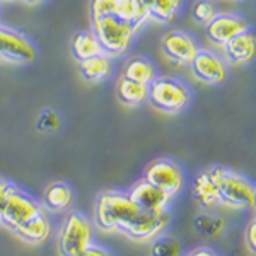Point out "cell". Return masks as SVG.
Instances as JSON below:
<instances>
[{"label": "cell", "instance_id": "cell-1", "mask_svg": "<svg viewBox=\"0 0 256 256\" xmlns=\"http://www.w3.org/2000/svg\"><path fill=\"white\" fill-rule=\"evenodd\" d=\"M142 214L128 192L108 190L99 193L94 204V224L104 232H125Z\"/></svg>", "mask_w": 256, "mask_h": 256}, {"label": "cell", "instance_id": "cell-2", "mask_svg": "<svg viewBox=\"0 0 256 256\" xmlns=\"http://www.w3.org/2000/svg\"><path fill=\"white\" fill-rule=\"evenodd\" d=\"M192 89L186 82L172 76H158L148 86V102L160 113H183L192 104Z\"/></svg>", "mask_w": 256, "mask_h": 256}, {"label": "cell", "instance_id": "cell-3", "mask_svg": "<svg viewBox=\"0 0 256 256\" xmlns=\"http://www.w3.org/2000/svg\"><path fill=\"white\" fill-rule=\"evenodd\" d=\"M216 181L218 202L220 207H227L232 210H246L253 205L254 184L246 176L239 174L232 169L214 166L210 168Z\"/></svg>", "mask_w": 256, "mask_h": 256}, {"label": "cell", "instance_id": "cell-4", "mask_svg": "<svg viewBox=\"0 0 256 256\" xmlns=\"http://www.w3.org/2000/svg\"><path fill=\"white\" fill-rule=\"evenodd\" d=\"M96 38L102 46V52L111 58L123 56L134 43L138 28L132 22L118 19L116 16H104V18L92 19V28Z\"/></svg>", "mask_w": 256, "mask_h": 256}, {"label": "cell", "instance_id": "cell-5", "mask_svg": "<svg viewBox=\"0 0 256 256\" xmlns=\"http://www.w3.org/2000/svg\"><path fill=\"white\" fill-rule=\"evenodd\" d=\"M94 227L84 214L70 212L65 216L58 232V251L62 256H79L92 244Z\"/></svg>", "mask_w": 256, "mask_h": 256}, {"label": "cell", "instance_id": "cell-6", "mask_svg": "<svg viewBox=\"0 0 256 256\" xmlns=\"http://www.w3.org/2000/svg\"><path fill=\"white\" fill-rule=\"evenodd\" d=\"M36 56V46L22 31L0 22V60L26 65L32 64Z\"/></svg>", "mask_w": 256, "mask_h": 256}, {"label": "cell", "instance_id": "cell-7", "mask_svg": "<svg viewBox=\"0 0 256 256\" xmlns=\"http://www.w3.org/2000/svg\"><path fill=\"white\" fill-rule=\"evenodd\" d=\"M43 207L38 200H34L30 193L22 192L19 188H12L9 193V198L6 202V207H4L2 218H0V224L7 229H10L14 232L18 227L26 224L30 218L38 216L40 212H43Z\"/></svg>", "mask_w": 256, "mask_h": 256}, {"label": "cell", "instance_id": "cell-8", "mask_svg": "<svg viewBox=\"0 0 256 256\" xmlns=\"http://www.w3.org/2000/svg\"><path fill=\"white\" fill-rule=\"evenodd\" d=\"M144 180H147L148 183H152L154 186H158L171 196H176L184 186V174L181 168L174 160L166 158L152 160L146 168Z\"/></svg>", "mask_w": 256, "mask_h": 256}, {"label": "cell", "instance_id": "cell-9", "mask_svg": "<svg viewBox=\"0 0 256 256\" xmlns=\"http://www.w3.org/2000/svg\"><path fill=\"white\" fill-rule=\"evenodd\" d=\"M200 50L198 41L190 32L181 30L166 31L160 38V52L169 62L178 65H190Z\"/></svg>", "mask_w": 256, "mask_h": 256}, {"label": "cell", "instance_id": "cell-10", "mask_svg": "<svg viewBox=\"0 0 256 256\" xmlns=\"http://www.w3.org/2000/svg\"><path fill=\"white\" fill-rule=\"evenodd\" d=\"M190 68H192V76L196 80L208 86L222 84L229 76V68H227V62L224 60V56L205 48L198 50L195 58L190 64Z\"/></svg>", "mask_w": 256, "mask_h": 256}, {"label": "cell", "instance_id": "cell-11", "mask_svg": "<svg viewBox=\"0 0 256 256\" xmlns=\"http://www.w3.org/2000/svg\"><path fill=\"white\" fill-rule=\"evenodd\" d=\"M246 31H250V22L242 16L232 12H218L217 18L208 26H205V38L208 43L222 48L227 41Z\"/></svg>", "mask_w": 256, "mask_h": 256}, {"label": "cell", "instance_id": "cell-12", "mask_svg": "<svg viewBox=\"0 0 256 256\" xmlns=\"http://www.w3.org/2000/svg\"><path fill=\"white\" fill-rule=\"evenodd\" d=\"M169 222H171L169 210H160V212L142 210L138 218L123 232V236L137 242L154 241V239H158L164 232V229L169 226Z\"/></svg>", "mask_w": 256, "mask_h": 256}, {"label": "cell", "instance_id": "cell-13", "mask_svg": "<svg viewBox=\"0 0 256 256\" xmlns=\"http://www.w3.org/2000/svg\"><path fill=\"white\" fill-rule=\"evenodd\" d=\"M128 196L132 198L135 205L140 210H147V212H160V210H168L171 204L172 196L168 195L166 192L148 183L147 180H138L130 190H128Z\"/></svg>", "mask_w": 256, "mask_h": 256}, {"label": "cell", "instance_id": "cell-14", "mask_svg": "<svg viewBox=\"0 0 256 256\" xmlns=\"http://www.w3.org/2000/svg\"><path fill=\"white\" fill-rule=\"evenodd\" d=\"M222 53L227 64L246 65L256 60V34L246 31L236 36L222 46Z\"/></svg>", "mask_w": 256, "mask_h": 256}, {"label": "cell", "instance_id": "cell-15", "mask_svg": "<svg viewBox=\"0 0 256 256\" xmlns=\"http://www.w3.org/2000/svg\"><path fill=\"white\" fill-rule=\"evenodd\" d=\"M192 192H193V198L196 200V204L204 210H216L217 207H220L217 186H216V181H214L210 168L204 169V171H200L195 176Z\"/></svg>", "mask_w": 256, "mask_h": 256}, {"label": "cell", "instance_id": "cell-16", "mask_svg": "<svg viewBox=\"0 0 256 256\" xmlns=\"http://www.w3.org/2000/svg\"><path fill=\"white\" fill-rule=\"evenodd\" d=\"M50 232H52V222H50L46 210L40 212L38 216L30 218L26 224H22L14 230L16 236L20 238L22 241L30 242V244H41V242H44L50 238Z\"/></svg>", "mask_w": 256, "mask_h": 256}, {"label": "cell", "instance_id": "cell-17", "mask_svg": "<svg viewBox=\"0 0 256 256\" xmlns=\"http://www.w3.org/2000/svg\"><path fill=\"white\" fill-rule=\"evenodd\" d=\"M79 72L82 76V79L98 84V82L108 80L114 72V64L113 58L106 53L96 55L92 58L82 60L79 62Z\"/></svg>", "mask_w": 256, "mask_h": 256}, {"label": "cell", "instance_id": "cell-18", "mask_svg": "<svg viewBox=\"0 0 256 256\" xmlns=\"http://www.w3.org/2000/svg\"><path fill=\"white\" fill-rule=\"evenodd\" d=\"M74 204V190L64 181H56L46 186L43 193V205L46 212L60 214L70 208Z\"/></svg>", "mask_w": 256, "mask_h": 256}, {"label": "cell", "instance_id": "cell-19", "mask_svg": "<svg viewBox=\"0 0 256 256\" xmlns=\"http://www.w3.org/2000/svg\"><path fill=\"white\" fill-rule=\"evenodd\" d=\"M158 76V67L154 65V62L146 58V56H132L125 62L122 70V77H126V79L146 86H150Z\"/></svg>", "mask_w": 256, "mask_h": 256}, {"label": "cell", "instance_id": "cell-20", "mask_svg": "<svg viewBox=\"0 0 256 256\" xmlns=\"http://www.w3.org/2000/svg\"><path fill=\"white\" fill-rule=\"evenodd\" d=\"M116 94L122 104L128 108H138L148 102V86L130 80L126 77H120L116 84Z\"/></svg>", "mask_w": 256, "mask_h": 256}, {"label": "cell", "instance_id": "cell-21", "mask_svg": "<svg viewBox=\"0 0 256 256\" xmlns=\"http://www.w3.org/2000/svg\"><path fill=\"white\" fill-rule=\"evenodd\" d=\"M70 52H72L74 58L77 62L92 58L96 55H101L102 46L99 43V40L96 38L94 31H79L72 36V41H70Z\"/></svg>", "mask_w": 256, "mask_h": 256}, {"label": "cell", "instance_id": "cell-22", "mask_svg": "<svg viewBox=\"0 0 256 256\" xmlns=\"http://www.w3.org/2000/svg\"><path fill=\"white\" fill-rule=\"evenodd\" d=\"M184 6V0H148V19L159 24L172 22Z\"/></svg>", "mask_w": 256, "mask_h": 256}, {"label": "cell", "instance_id": "cell-23", "mask_svg": "<svg viewBox=\"0 0 256 256\" xmlns=\"http://www.w3.org/2000/svg\"><path fill=\"white\" fill-rule=\"evenodd\" d=\"M195 226L204 236H208V238H217L226 230L224 218L217 217V216H210V214H204V216L196 217Z\"/></svg>", "mask_w": 256, "mask_h": 256}, {"label": "cell", "instance_id": "cell-24", "mask_svg": "<svg viewBox=\"0 0 256 256\" xmlns=\"http://www.w3.org/2000/svg\"><path fill=\"white\" fill-rule=\"evenodd\" d=\"M218 14V9L214 2L210 0H196L192 7V16H193V20L200 26H208L214 19L217 18Z\"/></svg>", "mask_w": 256, "mask_h": 256}, {"label": "cell", "instance_id": "cell-25", "mask_svg": "<svg viewBox=\"0 0 256 256\" xmlns=\"http://www.w3.org/2000/svg\"><path fill=\"white\" fill-rule=\"evenodd\" d=\"M114 16L122 20L135 24L138 30L144 26L142 20H140L138 7L135 0H116V4H114Z\"/></svg>", "mask_w": 256, "mask_h": 256}, {"label": "cell", "instance_id": "cell-26", "mask_svg": "<svg viewBox=\"0 0 256 256\" xmlns=\"http://www.w3.org/2000/svg\"><path fill=\"white\" fill-rule=\"evenodd\" d=\"M150 256H181V246L172 238H158L150 246Z\"/></svg>", "mask_w": 256, "mask_h": 256}, {"label": "cell", "instance_id": "cell-27", "mask_svg": "<svg viewBox=\"0 0 256 256\" xmlns=\"http://www.w3.org/2000/svg\"><path fill=\"white\" fill-rule=\"evenodd\" d=\"M62 126V118L55 110H43L40 113L38 120H36V128L43 134H55Z\"/></svg>", "mask_w": 256, "mask_h": 256}, {"label": "cell", "instance_id": "cell-28", "mask_svg": "<svg viewBox=\"0 0 256 256\" xmlns=\"http://www.w3.org/2000/svg\"><path fill=\"white\" fill-rule=\"evenodd\" d=\"M114 4L116 0H90V18L99 19L104 16H113Z\"/></svg>", "mask_w": 256, "mask_h": 256}, {"label": "cell", "instance_id": "cell-29", "mask_svg": "<svg viewBox=\"0 0 256 256\" xmlns=\"http://www.w3.org/2000/svg\"><path fill=\"white\" fill-rule=\"evenodd\" d=\"M244 241H246V250L251 254L256 256V216L250 218L244 230Z\"/></svg>", "mask_w": 256, "mask_h": 256}, {"label": "cell", "instance_id": "cell-30", "mask_svg": "<svg viewBox=\"0 0 256 256\" xmlns=\"http://www.w3.org/2000/svg\"><path fill=\"white\" fill-rule=\"evenodd\" d=\"M14 188V184H10L7 180L0 178V218H2V212H4V207H6V202L9 198V193L10 190Z\"/></svg>", "mask_w": 256, "mask_h": 256}, {"label": "cell", "instance_id": "cell-31", "mask_svg": "<svg viewBox=\"0 0 256 256\" xmlns=\"http://www.w3.org/2000/svg\"><path fill=\"white\" fill-rule=\"evenodd\" d=\"M79 256H113V253L106 250V248L98 246V244H94V242H92V244L86 248V250L82 251Z\"/></svg>", "mask_w": 256, "mask_h": 256}, {"label": "cell", "instance_id": "cell-32", "mask_svg": "<svg viewBox=\"0 0 256 256\" xmlns=\"http://www.w3.org/2000/svg\"><path fill=\"white\" fill-rule=\"evenodd\" d=\"M184 256H218V254L214 250L207 248V246H200V248H195V250H192L190 253H186Z\"/></svg>", "mask_w": 256, "mask_h": 256}, {"label": "cell", "instance_id": "cell-33", "mask_svg": "<svg viewBox=\"0 0 256 256\" xmlns=\"http://www.w3.org/2000/svg\"><path fill=\"white\" fill-rule=\"evenodd\" d=\"M26 4H31V6H38V4H44L46 0H24Z\"/></svg>", "mask_w": 256, "mask_h": 256}, {"label": "cell", "instance_id": "cell-34", "mask_svg": "<svg viewBox=\"0 0 256 256\" xmlns=\"http://www.w3.org/2000/svg\"><path fill=\"white\" fill-rule=\"evenodd\" d=\"M251 208L256 212V184H254V193H253V205H251Z\"/></svg>", "mask_w": 256, "mask_h": 256}]
</instances>
